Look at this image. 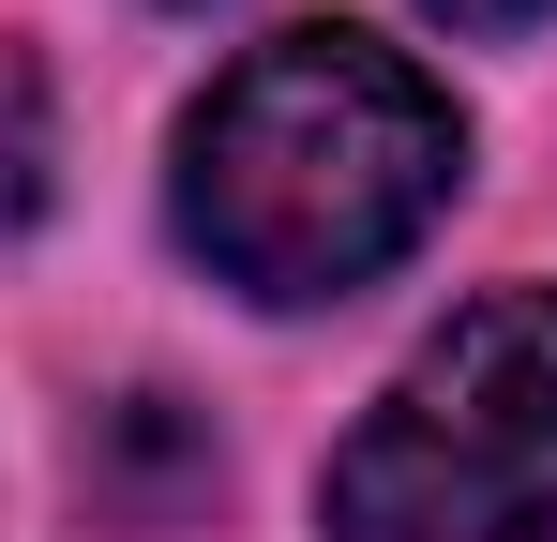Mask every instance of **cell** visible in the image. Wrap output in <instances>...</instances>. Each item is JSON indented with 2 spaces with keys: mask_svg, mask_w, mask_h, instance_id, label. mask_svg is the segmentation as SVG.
I'll return each mask as SVG.
<instances>
[{
  "mask_svg": "<svg viewBox=\"0 0 557 542\" xmlns=\"http://www.w3.org/2000/svg\"><path fill=\"white\" fill-rule=\"evenodd\" d=\"M317 542H557V286L467 301L347 422Z\"/></svg>",
  "mask_w": 557,
  "mask_h": 542,
  "instance_id": "obj_2",
  "label": "cell"
},
{
  "mask_svg": "<svg viewBox=\"0 0 557 542\" xmlns=\"http://www.w3.org/2000/svg\"><path fill=\"white\" fill-rule=\"evenodd\" d=\"M182 15H196V0H182Z\"/></svg>",
  "mask_w": 557,
  "mask_h": 542,
  "instance_id": "obj_5",
  "label": "cell"
},
{
  "mask_svg": "<svg viewBox=\"0 0 557 542\" xmlns=\"http://www.w3.org/2000/svg\"><path fill=\"white\" fill-rule=\"evenodd\" d=\"M422 15H453V30H528V15H557V0H422Z\"/></svg>",
  "mask_w": 557,
  "mask_h": 542,
  "instance_id": "obj_4",
  "label": "cell"
},
{
  "mask_svg": "<svg viewBox=\"0 0 557 542\" xmlns=\"http://www.w3.org/2000/svg\"><path fill=\"white\" fill-rule=\"evenodd\" d=\"M46 211V76H30V46H0V242Z\"/></svg>",
  "mask_w": 557,
  "mask_h": 542,
  "instance_id": "obj_3",
  "label": "cell"
},
{
  "mask_svg": "<svg viewBox=\"0 0 557 542\" xmlns=\"http://www.w3.org/2000/svg\"><path fill=\"white\" fill-rule=\"evenodd\" d=\"M453 181H467L453 90L422 76L407 46H376V30L332 15V30L242 46L226 76L196 90L166 211H182V242L211 257V286L301 317V301L376 286V271L453 211Z\"/></svg>",
  "mask_w": 557,
  "mask_h": 542,
  "instance_id": "obj_1",
  "label": "cell"
}]
</instances>
